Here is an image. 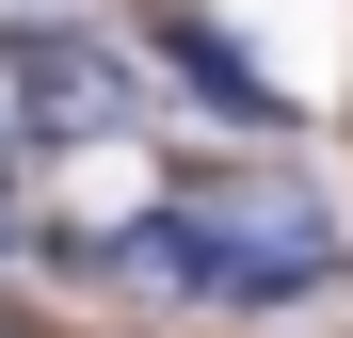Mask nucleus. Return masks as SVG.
Instances as JSON below:
<instances>
[{"label":"nucleus","instance_id":"f257e3e1","mask_svg":"<svg viewBox=\"0 0 353 338\" xmlns=\"http://www.w3.org/2000/svg\"><path fill=\"white\" fill-rule=\"evenodd\" d=\"M321 258H337V225H321V194H289V178H193V194H161V209L129 225V274H176V290H241V306L305 290Z\"/></svg>","mask_w":353,"mask_h":338},{"label":"nucleus","instance_id":"f03ea898","mask_svg":"<svg viewBox=\"0 0 353 338\" xmlns=\"http://www.w3.org/2000/svg\"><path fill=\"white\" fill-rule=\"evenodd\" d=\"M129 129V65L97 32H0V161H65Z\"/></svg>","mask_w":353,"mask_h":338}]
</instances>
